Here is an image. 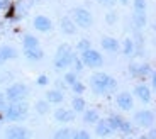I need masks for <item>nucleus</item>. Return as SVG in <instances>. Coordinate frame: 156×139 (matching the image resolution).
Segmentation results:
<instances>
[{"label": "nucleus", "mask_w": 156, "mask_h": 139, "mask_svg": "<svg viewBox=\"0 0 156 139\" xmlns=\"http://www.w3.org/2000/svg\"><path fill=\"white\" fill-rule=\"evenodd\" d=\"M90 88L95 95H109L117 88V81L104 71H95L90 77Z\"/></svg>", "instance_id": "1"}, {"label": "nucleus", "mask_w": 156, "mask_h": 139, "mask_svg": "<svg viewBox=\"0 0 156 139\" xmlns=\"http://www.w3.org/2000/svg\"><path fill=\"white\" fill-rule=\"evenodd\" d=\"M75 58H76V54H75L73 48H71L70 44L63 43V44H59L58 49H56L55 59H53V66H55L58 71H65V70H68L73 65Z\"/></svg>", "instance_id": "2"}, {"label": "nucleus", "mask_w": 156, "mask_h": 139, "mask_svg": "<svg viewBox=\"0 0 156 139\" xmlns=\"http://www.w3.org/2000/svg\"><path fill=\"white\" fill-rule=\"evenodd\" d=\"M29 116V105L27 102H16V104H9L7 109H5L4 112V117L5 120L9 122H24V120L27 119Z\"/></svg>", "instance_id": "3"}, {"label": "nucleus", "mask_w": 156, "mask_h": 139, "mask_svg": "<svg viewBox=\"0 0 156 139\" xmlns=\"http://www.w3.org/2000/svg\"><path fill=\"white\" fill-rule=\"evenodd\" d=\"M5 98L9 104H16V102H26L29 97V87L26 83H12L5 88Z\"/></svg>", "instance_id": "4"}, {"label": "nucleus", "mask_w": 156, "mask_h": 139, "mask_svg": "<svg viewBox=\"0 0 156 139\" xmlns=\"http://www.w3.org/2000/svg\"><path fill=\"white\" fill-rule=\"evenodd\" d=\"M71 19L76 24V27H82V29H90V27L94 26V16H92V12L83 9V7H75L71 10Z\"/></svg>", "instance_id": "5"}, {"label": "nucleus", "mask_w": 156, "mask_h": 139, "mask_svg": "<svg viewBox=\"0 0 156 139\" xmlns=\"http://www.w3.org/2000/svg\"><path fill=\"white\" fill-rule=\"evenodd\" d=\"M80 59H82V63L87 68H92V70H98L104 65V56H102V53L97 49H94V48H90V49L80 53Z\"/></svg>", "instance_id": "6"}, {"label": "nucleus", "mask_w": 156, "mask_h": 139, "mask_svg": "<svg viewBox=\"0 0 156 139\" xmlns=\"http://www.w3.org/2000/svg\"><path fill=\"white\" fill-rule=\"evenodd\" d=\"M133 122L136 124L137 127H144V129H151L154 127V122H156V116L148 110V109H143V110H137L133 117Z\"/></svg>", "instance_id": "7"}, {"label": "nucleus", "mask_w": 156, "mask_h": 139, "mask_svg": "<svg viewBox=\"0 0 156 139\" xmlns=\"http://www.w3.org/2000/svg\"><path fill=\"white\" fill-rule=\"evenodd\" d=\"M5 139H31V131L24 126L19 124H14V126H9L4 132Z\"/></svg>", "instance_id": "8"}, {"label": "nucleus", "mask_w": 156, "mask_h": 139, "mask_svg": "<svg viewBox=\"0 0 156 139\" xmlns=\"http://www.w3.org/2000/svg\"><path fill=\"white\" fill-rule=\"evenodd\" d=\"M115 105L122 112H131L134 109V97L129 92H119L115 97Z\"/></svg>", "instance_id": "9"}, {"label": "nucleus", "mask_w": 156, "mask_h": 139, "mask_svg": "<svg viewBox=\"0 0 156 139\" xmlns=\"http://www.w3.org/2000/svg\"><path fill=\"white\" fill-rule=\"evenodd\" d=\"M153 73V68L149 63H131L129 65V75L134 78H144Z\"/></svg>", "instance_id": "10"}, {"label": "nucleus", "mask_w": 156, "mask_h": 139, "mask_svg": "<svg viewBox=\"0 0 156 139\" xmlns=\"http://www.w3.org/2000/svg\"><path fill=\"white\" fill-rule=\"evenodd\" d=\"M133 95L137 97V100H141L143 104H149L153 98V90L146 83H137L133 90Z\"/></svg>", "instance_id": "11"}, {"label": "nucleus", "mask_w": 156, "mask_h": 139, "mask_svg": "<svg viewBox=\"0 0 156 139\" xmlns=\"http://www.w3.org/2000/svg\"><path fill=\"white\" fill-rule=\"evenodd\" d=\"M76 119V114L71 110V109H66V107H58L55 110V120L59 124H70Z\"/></svg>", "instance_id": "12"}, {"label": "nucleus", "mask_w": 156, "mask_h": 139, "mask_svg": "<svg viewBox=\"0 0 156 139\" xmlns=\"http://www.w3.org/2000/svg\"><path fill=\"white\" fill-rule=\"evenodd\" d=\"M32 26H34L36 31L39 32H49L53 31V20L48 16H36L32 19Z\"/></svg>", "instance_id": "13"}, {"label": "nucleus", "mask_w": 156, "mask_h": 139, "mask_svg": "<svg viewBox=\"0 0 156 139\" xmlns=\"http://www.w3.org/2000/svg\"><path fill=\"white\" fill-rule=\"evenodd\" d=\"M19 56V51L14 46H9V44H2L0 46V66L4 63L10 61V59H16Z\"/></svg>", "instance_id": "14"}, {"label": "nucleus", "mask_w": 156, "mask_h": 139, "mask_svg": "<svg viewBox=\"0 0 156 139\" xmlns=\"http://www.w3.org/2000/svg\"><path fill=\"white\" fill-rule=\"evenodd\" d=\"M59 29H61L63 34H66V36H73V34H76V31H78L76 24H75L73 19L68 17V16L61 17V20H59Z\"/></svg>", "instance_id": "15"}, {"label": "nucleus", "mask_w": 156, "mask_h": 139, "mask_svg": "<svg viewBox=\"0 0 156 139\" xmlns=\"http://www.w3.org/2000/svg\"><path fill=\"white\" fill-rule=\"evenodd\" d=\"M94 127H95V136H97V137H102V139L109 137V136L114 132L112 127L109 126V122H107V119H100Z\"/></svg>", "instance_id": "16"}, {"label": "nucleus", "mask_w": 156, "mask_h": 139, "mask_svg": "<svg viewBox=\"0 0 156 139\" xmlns=\"http://www.w3.org/2000/svg\"><path fill=\"white\" fill-rule=\"evenodd\" d=\"M102 48L105 51H109V53H117V51H121V43L117 41L115 37H112V36H104L100 41Z\"/></svg>", "instance_id": "17"}, {"label": "nucleus", "mask_w": 156, "mask_h": 139, "mask_svg": "<svg viewBox=\"0 0 156 139\" xmlns=\"http://www.w3.org/2000/svg\"><path fill=\"white\" fill-rule=\"evenodd\" d=\"M44 98H46L51 105H59L63 100H65V93H63L61 90H58V88H51V90L46 92Z\"/></svg>", "instance_id": "18"}, {"label": "nucleus", "mask_w": 156, "mask_h": 139, "mask_svg": "<svg viewBox=\"0 0 156 139\" xmlns=\"http://www.w3.org/2000/svg\"><path fill=\"white\" fill-rule=\"evenodd\" d=\"M82 119H83V122L88 124V126H95L102 117H100L97 109H85V112L82 114Z\"/></svg>", "instance_id": "19"}, {"label": "nucleus", "mask_w": 156, "mask_h": 139, "mask_svg": "<svg viewBox=\"0 0 156 139\" xmlns=\"http://www.w3.org/2000/svg\"><path fill=\"white\" fill-rule=\"evenodd\" d=\"M85 109H87V102L82 95H75L73 98H71V110H73L75 114H83Z\"/></svg>", "instance_id": "20"}, {"label": "nucleus", "mask_w": 156, "mask_h": 139, "mask_svg": "<svg viewBox=\"0 0 156 139\" xmlns=\"http://www.w3.org/2000/svg\"><path fill=\"white\" fill-rule=\"evenodd\" d=\"M133 22H134V27H136L137 31L144 29L148 26V16H146V12H134Z\"/></svg>", "instance_id": "21"}, {"label": "nucleus", "mask_w": 156, "mask_h": 139, "mask_svg": "<svg viewBox=\"0 0 156 139\" xmlns=\"http://www.w3.org/2000/svg\"><path fill=\"white\" fill-rule=\"evenodd\" d=\"M24 49H36V48H41V41L37 39V36L34 34H26L22 39Z\"/></svg>", "instance_id": "22"}, {"label": "nucleus", "mask_w": 156, "mask_h": 139, "mask_svg": "<svg viewBox=\"0 0 156 139\" xmlns=\"http://www.w3.org/2000/svg\"><path fill=\"white\" fill-rule=\"evenodd\" d=\"M24 56L27 58V61H41L44 58V51L41 48H36V49H24Z\"/></svg>", "instance_id": "23"}, {"label": "nucleus", "mask_w": 156, "mask_h": 139, "mask_svg": "<svg viewBox=\"0 0 156 139\" xmlns=\"http://www.w3.org/2000/svg\"><path fill=\"white\" fill-rule=\"evenodd\" d=\"M121 49H122V54H124V56H127V58H131V56H134V53H136V44H134L133 37H127V39H124V41H122V46H121Z\"/></svg>", "instance_id": "24"}, {"label": "nucleus", "mask_w": 156, "mask_h": 139, "mask_svg": "<svg viewBox=\"0 0 156 139\" xmlns=\"http://www.w3.org/2000/svg\"><path fill=\"white\" fill-rule=\"evenodd\" d=\"M34 110L39 114V116H46V114L51 110V104L46 100V98H39V100H36V104H34Z\"/></svg>", "instance_id": "25"}, {"label": "nucleus", "mask_w": 156, "mask_h": 139, "mask_svg": "<svg viewBox=\"0 0 156 139\" xmlns=\"http://www.w3.org/2000/svg\"><path fill=\"white\" fill-rule=\"evenodd\" d=\"M75 136V129L71 127H59L58 131H55L53 139H73Z\"/></svg>", "instance_id": "26"}, {"label": "nucleus", "mask_w": 156, "mask_h": 139, "mask_svg": "<svg viewBox=\"0 0 156 139\" xmlns=\"http://www.w3.org/2000/svg\"><path fill=\"white\" fill-rule=\"evenodd\" d=\"M122 116H119V114H110L109 117H107V122H109V126L112 127L114 132H119V127H121V124H122Z\"/></svg>", "instance_id": "27"}, {"label": "nucleus", "mask_w": 156, "mask_h": 139, "mask_svg": "<svg viewBox=\"0 0 156 139\" xmlns=\"http://www.w3.org/2000/svg\"><path fill=\"white\" fill-rule=\"evenodd\" d=\"M63 81H65L68 87H71L73 83H76V81H78V73H75L73 70H68L66 73L63 75Z\"/></svg>", "instance_id": "28"}, {"label": "nucleus", "mask_w": 156, "mask_h": 139, "mask_svg": "<svg viewBox=\"0 0 156 139\" xmlns=\"http://www.w3.org/2000/svg\"><path fill=\"white\" fill-rule=\"evenodd\" d=\"M119 132H122L124 136H131L134 132V124L124 119V120H122V124H121V127H119Z\"/></svg>", "instance_id": "29"}, {"label": "nucleus", "mask_w": 156, "mask_h": 139, "mask_svg": "<svg viewBox=\"0 0 156 139\" xmlns=\"http://www.w3.org/2000/svg\"><path fill=\"white\" fill-rule=\"evenodd\" d=\"M133 9H134V12H146L148 2L146 0H133Z\"/></svg>", "instance_id": "30"}, {"label": "nucleus", "mask_w": 156, "mask_h": 139, "mask_svg": "<svg viewBox=\"0 0 156 139\" xmlns=\"http://www.w3.org/2000/svg\"><path fill=\"white\" fill-rule=\"evenodd\" d=\"M90 48H92V43H90L88 39H80V41H78V44H76V49L80 51V53L90 49Z\"/></svg>", "instance_id": "31"}, {"label": "nucleus", "mask_w": 156, "mask_h": 139, "mask_svg": "<svg viewBox=\"0 0 156 139\" xmlns=\"http://www.w3.org/2000/svg\"><path fill=\"white\" fill-rule=\"evenodd\" d=\"M70 88L73 90L75 95H83V92H85V85H83V83H82L80 80H78L76 83H73V85H71Z\"/></svg>", "instance_id": "32"}, {"label": "nucleus", "mask_w": 156, "mask_h": 139, "mask_svg": "<svg viewBox=\"0 0 156 139\" xmlns=\"http://www.w3.org/2000/svg\"><path fill=\"white\" fill-rule=\"evenodd\" d=\"M73 139H92V134L87 129H78V131H75Z\"/></svg>", "instance_id": "33"}, {"label": "nucleus", "mask_w": 156, "mask_h": 139, "mask_svg": "<svg viewBox=\"0 0 156 139\" xmlns=\"http://www.w3.org/2000/svg\"><path fill=\"white\" fill-rule=\"evenodd\" d=\"M117 19H119V17H117V14H115L114 10H110V12H107V14H105V22L109 24V26L115 24V22H117Z\"/></svg>", "instance_id": "34"}, {"label": "nucleus", "mask_w": 156, "mask_h": 139, "mask_svg": "<svg viewBox=\"0 0 156 139\" xmlns=\"http://www.w3.org/2000/svg\"><path fill=\"white\" fill-rule=\"evenodd\" d=\"M71 66H73V71H75V73H80V71L83 70V66H85V65L82 63L80 56H76V58L73 59V65H71Z\"/></svg>", "instance_id": "35"}, {"label": "nucleus", "mask_w": 156, "mask_h": 139, "mask_svg": "<svg viewBox=\"0 0 156 139\" xmlns=\"http://www.w3.org/2000/svg\"><path fill=\"white\" fill-rule=\"evenodd\" d=\"M36 83H37L39 87H46L48 83H49V78H48V75H39V77L36 78Z\"/></svg>", "instance_id": "36"}, {"label": "nucleus", "mask_w": 156, "mask_h": 139, "mask_svg": "<svg viewBox=\"0 0 156 139\" xmlns=\"http://www.w3.org/2000/svg\"><path fill=\"white\" fill-rule=\"evenodd\" d=\"M7 105H9V102H7V98H5V93L0 92V112H5Z\"/></svg>", "instance_id": "37"}, {"label": "nucleus", "mask_w": 156, "mask_h": 139, "mask_svg": "<svg viewBox=\"0 0 156 139\" xmlns=\"http://www.w3.org/2000/svg\"><path fill=\"white\" fill-rule=\"evenodd\" d=\"M97 2L100 5H104V7H109V9H112L117 4V0H97Z\"/></svg>", "instance_id": "38"}, {"label": "nucleus", "mask_w": 156, "mask_h": 139, "mask_svg": "<svg viewBox=\"0 0 156 139\" xmlns=\"http://www.w3.org/2000/svg\"><path fill=\"white\" fill-rule=\"evenodd\" d=\"M151 90H154V92H156V71H153V73H151Z\"/></svg>", "instance_id": "39"}, {"label": "nucleus", "mask_w": 156, "mask_h": 139, "mask_svg": "<svg viewBox=\"0 0 156 139\" xmlns=\"http://www.w3.org/2000/svg\"><path fill=\"white\" fill-rule=\"evenodd\" d=\"M56 83H58V85H56L55 87V88H58V90H61V92H63V88H66V83H65V81H63V80H58V81H56Z\"/></svg>", "instance_id": "40"}, {"label": "nucleus", "mask_w": 156, "mask_h": 139, "mask_svg": "<svg viewBox=\"0 0 156 139\" xmlns=\"http://www.w3.org/2000/svg\"><path fill=\"white\" fill-rule=\"evenodd\" d=\"M149 137H151V139H156V127H151V131H149Z\"/></svg>", "instance_id": "41"}, {"label": "nucleus", "mask_w": 156, "mask_h": 139, "mask_svg": "<svg viewBox=\"0 0 156 139\" xmlns=\"http://www.w3.org/2000/svg\"><path fill=\"white\" fill-rule=\"evenodd\" d=\"M117 2H121V4H122V5H127V4H129V2H131V0H117Z\"/></svg>", "instance_id": "42"}, {"label": "nucleus", "mask_w": 156, "mask_h": 139, "mask_svg": "<svg viewBox=\"0 0 156 139\" xmlns=\"http://www.w3.org/2000/svg\"><path fill=\"white\" fill-rule=\"evenodd\" d=\"M137 139H151V137H149L148 134H143V136H139V137H137Z\"/></svg>", "instance_id": "43"}, {"label": "nucleus", "mask_w": 156, "mask_h": 139, "mask_svg": "<svg viewBox=\"0 0 156 139\" xmlns=\"http://www.w3.org/2000/svg\"><path fill=\"white\" fill-rule=\"evenodd\" d=\"M126 139H136V137H131V136H129V137H126Z\"/></svg>", "instance_id": "44"}]
</instances>
